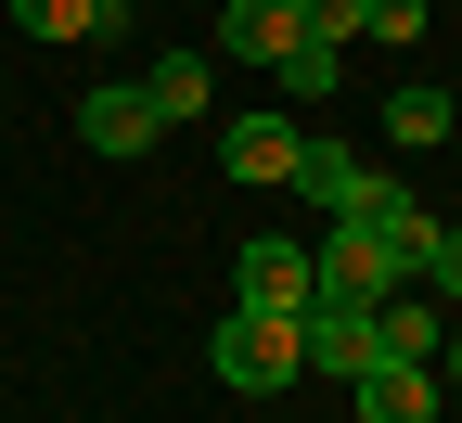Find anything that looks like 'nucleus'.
I'll list each match as a JSON object with an SVG mask.
<instances>
[{
    "instance_id": "6",
    "label": "nucleus",
    "mask_w": 462,
    "mask_h": 423,
    "mask_svg": "<svg viewBox=\"0 0 462 423\" xmlns=\"http://www.w3.org/2000/svg\"><path fill=\"white\" fill-rule=\"evenodd\" d=\"M296 39H309L296 0H218V51H231V65H282Z\"/></svg>"
},
{
    "instance_id": "11",
    "label": "nucleus",
    "mask_w": 462,
    "mask_h": 423,
    "mask_svg": "<svg viewBox=\"0 0 462 423\" xmlns=\"http://www.w3.org/2000/svg\"><path fill=\"white\" fill-rule=\"evenodd\" d=\"M449 129H462L449 90H385V142H411V154H424V142H449Z\"/></svg>"
},
{
    "instance_id": "5",
    "label": "nucleus",
    "mask_w": 462,
    "mask_h": 423,
    "mask_svg": "<svg viewBox=\"0 0 462 423\" xmlns=\"http://www.w3.org/2000/svg\"><path fill=\"white\" fill-rule=\"evenodd\" d=\"M346 410L360 423H437V372L424 359H373V372H346Z\"/></svg>"
},
{
    "instance_id": "16",
    "label": "nucleus",
    "mask_w": 462,
    "mask_h": 423,
    "mask_svg": "<svg viewBox=\"0 0 462 423\" xmlns=\"http://www.w3.org/2000/svg\"><path fill=\"white\" fill-rule=\"evenodd\" d=\"M424 14H437V0H373V39L398 51V39H424Z\"/></svg>"
},
{
    "instance_id": "17",
    "label": "nucleus",
    "mask_w": 462,
    "mask_h": 423,
    "mask_svg": "<svg viewBox=\"0 0 462 423\" xmlns=\"http://www.w3.org/2000/svg\"><path fill=\"white\" fill-rule=\"evenodd\" d=\"M424 372H437V385H462V321L437 334V359H424Z\"/></svg>"
},
{
    "instance_id": "4",
    "label": "nucleus",
    "mask_w": 462,
    "mask_h": 423,
    "mask_svg": "<svg viewBox=\"0 0 462 423\" xmlns=\"http://www.w3.org/2000/svg\"><path fill=\"white\" fill-rule=\"evenodd\" d=\"M231 295H245V308H309V295H321V257L282 244V231H257V244L231 257Z\"/></svg>"
},
{
    "instance_id": "7",
    "label": "nucleus",
    "mask_w": 462,
    "mask_h": 423,
    "mask_svg": "<svg viewBox=\"0 0 462 423\" xmlns=\"http://www.w3.org/2000/svg\"><path fill=\"white\" fill-rule=\"evenodd\" d=\"M296 334H309V372H334V385H346V372H373V308H334V295H321Z\"/></svg>"
},
{
    "instance_id": "3",
    "label": "nucleus",
    "mask_w": 462,
    "mask_h": 423,
    "mask_svg": "<svg viewBox=\"0 0 462 423\" xmlns=\"http://www.w3.org/2000/svg\"><path fill=\"white\" fill-rule=\"evenodd\" d=\"M296 154H309L296 115H231V129H218V167L257 179V193H296Z\"/></svg>"
},
{
    "instance_id": "12",
    "label": "nucleus",
    "mask_w": 462,
    "mask_h": 423,
    "mask_svg": "<svg viewBox=\"0 0 462 423\" xmlns=\"http://www.w3.org/2000/svg\"><path fill=\"white\" fill-rule=\"evenodd\" d=\"M424 295H437V308H462V218H437L424 231V270H411Z\"/></svg>"
},
{
    "instance_id": "8",
    "label": "nucleus",
    "mask_w": 462,
    "mask_h": 423,
    "mask_svg": "<svg viewBox=\"0 0 462 423\" xmlns=\"http://www.w3.org/2000/svg\"><path fill=\"white\" fill-rule=\"evenodd\" d=\"M449 308H411V295H373V359H437Z\"/></svg>"
},
{
    "instance_id": "14",
    "label": "nucleus",
    "mask_w": 462,
    "mask_h": 423,
    "mask_svg": "<svg viewBox=\"0 0 462 423\" xmlns=\"http://www.w3.org/2000/svg\"><path fill=\"white\" fill-rule=\"evenodd\" d=\"M296 14H309V39H334V51L373 39V0H296Z\"/></svg>"
},
{
    "instance_id": "18",
    "label": "nucleus",
    "mask_w": 462,
    "mask_h": 423,
    "mask_svg": "<svg viewBox=\"0 0 462 423\" xmlns=\"http://www.w3.org/2000/svg\"><path fill=\"white\" fill-rule=\"evenodd\" d=\"M103 26H129V0H90V39H103Z\"/></svg>"
},
{
    "instance_id": "9",
    "label": "nucleus",
    "mask_w": 462,
    "mask_h": 423,
    "mask_svg": "<svg viewBox=\"0 0 462 423\" xmlns=\"http://www.w3.org/2000/svg\"><path fill=\"white\" fill-rule=\"evenodd\" d=\"M142 90H154V115H167V129H180V115H206V90H218V51H167Z\"/></svg>"
},
{
    "instance_id": "13",
    "label": "nucleus",
    "mask_w": 462,
    "mask_h": 423,
    "mask_svg": "<svg viewBox=\"0 0 462 423\" xmlns=\"http://www.w3.org/2000/svg\"><path fill=\"white\" fill-rule=\"evenodd\" d=\"M282 90H296V103H334V39H296V51H282V65H270Z\"/></svg>"
},
{
    "instance_id": "10",
    "label": "nucleus",
    "mask_w": 462,
    "mask_h": 423,
    "mask_svg": "<svg viewBox=\"0 0 462 423\" xmlns=\"http://www.w3.org/2000/svg\"><path fill=\"white\" fill-rule=\"evenodd\" d=\"M360 179H373V167H360V154H346V142H309V154H296V193H309L321 218H334L346 193H360Z\"/></svg>"
},
{
    "instance_id": "1",
    "label": "nucleus",
    "mask_w": 462,
    "mask_h": 423,
    "mask_svg": "<svg viewBox=\"0 0 462 423\" xmlns=\"http://www.w3.org/2000/svg\"><path fill=\"white\" fill-rule=\"evenodd\" d=\"M309 308H231L218 334H206V372L231 385V398H282V385H296L309 372V334H296Z\"/></svg>"
},
{
    "instance_id": "2",
    "label": "nucleus",
    "mask_w": 462,
    "mask_h": 423,
    "mask_svg": "<svg viewBox=\"0 0 462 423\" xmlns=\"http://www.w3.org/2000/svg\"><path fill=\"white\" fill-rule=\"evenodd\" d=\"M154 142H167V115H154V90H142V78H103V90H78V154L129 167V154H154Z\"/></svg>"
},
{
    "instance_id": "15",
    "label": "nucleus",
    "mask_w": 462,
    "mask_h": 423,
    "mask_svg": "<svg viewBox=\"0 0 462 423\" xmlns=\"http://www.w3.org/2000/svg\"><path fill=\"white\" fill-rule=\"evenodd\" d=\"M26 39H90V0H14Z\"/></svg>"
},
{
    "instance_id": "19",
    "label": "nucleus",
    "mask_w": 462,
    "mask_h": 423,
    "mask_svg": "<svg viewBox=\"0 0 462 423\" xmlns=\"http://www.w3.org/2000/svg\"><path fill=\"white\" fill-rule=\"evenodd\" d=\"M449 115H462V90H449Z\"/></svg>"
}]
</instances>
